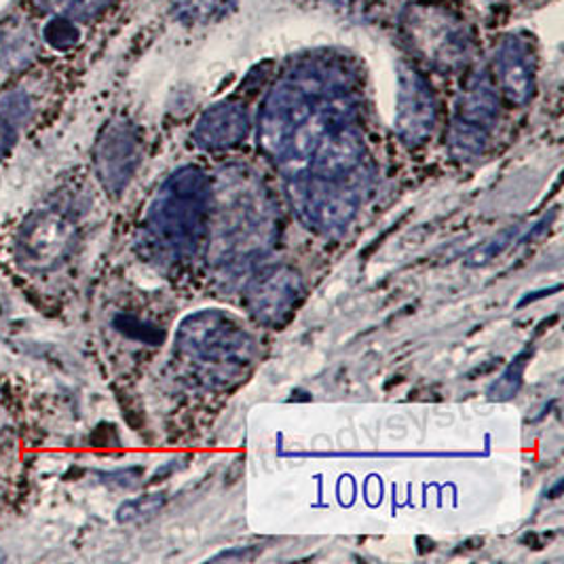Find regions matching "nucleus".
Instances as JSON below:
<instances>
[{
    "label": "nucleus",
    "instance_id": "nucleus-1",
    "mask_svg": "<svg viewBox=\"0 0 564 564\" xmlns=\"http://www.w3.org/2000/svg\"><path fill=\"white\" fill-rule=\"evenodd\" d=\"M209 188L197 167H184L161 186L149 212L154 241L174 254H188L206 231Z\"/></svg>",
    "mask_w": 564,
    "mask_h": 564
},
{
    "label": "nucleus",
    "instance_id": "nucleus-2",
    "mask_svg": "<svg viewBox=\"0 0 564 564\" xmlns=\"http://www.w3.org/2000/svg\"><path fill=\"white\" fill-rule=\"evenodd\" d=\"M178 349L186 358L204 366L239 368L252 358L254 340L231 315L202 311L182 322Z\"/></svg>",
    "mask_w": 564,
    "mask_h": 564
},
{
    "label": "nucleus",
    "instance_id": "nucleus-3",
    "mask_svg": "<svg viewBox=\"0 0 564 564\" xmlns=\"http://www.w3.org/2000/svg\"><path fill=\"white\" fill-rule=\"evenodd\" d=\"M412 47L442 70H453L471 57V32L457 13L437 2H419L404 15Z\"/></svg>",
    "mask_w": 564,
    "mask_h": 564
},
{
    "label": "nucleus",
    "instance_id": "nucleus-4",
    "mask_svg": "<svg viewBox=\"0 0 564 564\" xmlns=\"http://www.w3.org/2000/svg\"><path fill=\"white\" fill-rule=\"evenodd\" d=\"M499 119V96L492 80L485 70L471 73L462 96L457 100V112L448 131V149L455 159L471 161L482 154L488 133Z\"/></svg>",
    "mask_w": 564,
    "mask_h": 564
},
{
    "label": "nucleus",
    "instance_id": "nucleus-5",
    "mask_svg": "<svg viewBox=\"0 0 564 564\" xmlns=\"http://www.w3.org/2000/svg\"><path fill=\"white\" fill-rule=\"evenodd\" d=\"M292 206L308 225V229L336 231L349 225L358 209V193L345 188L340 180L311 176L299 180L290 193Z\"/></svg>",
    "mask_w": 564,
    "mask_h": 564
},
{
    "label": "nucleus",
    "instance_id": "nucleus-6",
    "mask_svg": "<svg viewBox=\"0 0 564 564\" xmlns=\"http://www.w3.org/2000/svg\"><path fill=\"white\" fill-rule=\"evenodd\" d=\"M436 98L432 85L412 66L402 64L398 73L395 129L406 147L425 144L436 128Z\"/></svg>",
    "mask_w": 564,
    "mask_h": 564
},
{
    "label": "nucleus",
    "instance_id": "nucleus-7",
    "mask_svg": "<svg viewBox=\"0 0 564 564\" xmlns=\"http://www.w3.org/2000/svg\"><path fill=\"white\" fill-rule=\"evenodd\" d=\"M303 299V280L290 267H273L262 271L250 283L246 294V305L260 324L280 328L292 319Z\"/></svg>",
    "mask_w": 564,
    "mask_h": 564
},
{
    "label": "nucleus",
    "instance_id": "nucleus-8",
    "mask_svg": "<svg viewBox=\"0 0 564 564\" xmlns=\"http://www.w3.org/2000/svg\"><path fill=\"white\" fill-rule=\"evenodd\" d=\"M140 154L142 147L133 126L117 121L104 129L96 147V167L108 193L119 195L128 186L140 165Z\"/></svg>",
    "mask_w": 564,
    "mask_h": 564
},
{
    "label": "nucleus",
    "instance_id": "nucleus-9",
    "mask_svg": "<svg viewBox=\"0 0 564 564\" xmlns=\"http://www.w3.org/2000/svg\"><path fill=\"white\" fill-rule=\"evenodd\" d=\"M495 64L503 96L516 106L531 102L538 75V53L533 39L522 32L508 34L497 50Z\"/></svg>",
    "mask_w": 564,
    "mask_h": 564
},
{
    "label": "nucleus",
    "instance_id": "nucleus-10",
    "mask_svg": "<svg viewBox=\"0 0 564 564\" xmlns=\"http://www.w3.org/2000/svg\"><path fill=\"white\" fill-rule=\"evenodd\" d=\"M70 241L68 223L53 212L32 214L18 237V257L30 269H50L66 254Z\"/></svg>",
    "mask_w": 564,
    "mask_h": 564
},
{
    "label": "nucleus",
    "instance_id": "nucleus-11",
    "mask_svg": "<svg viewBox=\"0 0 564 564\" xmlns=\"http://www.w3.org/2000/svg\"><path fill=\"white\" fill-rule=\"evenodd\" d=\"M364 144L354 123H343L326 131L311 151V176L324 180H345L361 163Z\"/></svg>",
    "mask_w": 564,
    "mask_h": 564
},
{
    "label": "nucleus",
    "instance_id": "nucleus-12",
    "mask_svg": "<svg viewBox=\"0 0 564 564\" xmlns=\"http://www.w3.org/2000/svg\"><path fill=\"white\" fill-rule=\"evenodd\" d=\"M250 133V117L237 102L212 106L199 119L193 138L204 151H227L237 147Z\"/></svg>",
    "mask_w": 564,
    "mask_h": 564
},
{
    "label": "nucleus",
    "instance_id": "nucleus-13",
    "mask_svg": "<svg viewBox=\"0 0 564 564\" xmlns=\"http://www.w3.org/2000/svg\"><path fill=\"white\" fill-rule=\"evenodd\" d=\"M11 398L0 386V512L22 469V425Z\"/></svg>",
    "mask_w": 564,
    "mask_h": 564
},
{
    "label": "nucleus",
    "instance_id": "nucleus-14",
    "mask_svg": "<svg viewBox=\"0 0 564 564\" xmlns=\"http://www.w3.org/2000/svg\"><path fill=\"white\" fill-rule=\"evenodd\" d=\"M36 55V32L24 18H9L0 24V66L22 70Z\"/></svg>",
    "mask_w": 564,
    "mask_h": 564
},
{
    "label": "nucleus",
    "instance_id": "nucleus-15",
    "mask_svg": "<svg viewBox=\"0 0 564 564\" xmlns=\"http://www.w3.org/2000/svg\"><path fill=\"white\" fill-rule=\"evenodd\" d=\"M533 358V349H524L522 354H518L510 361V366L497 377V381H492L488 387L487 395L495 402H508L518 395L522 381H524V372Z\"/></svg>",
    "mask_w": 564,
    "mask_h": 564
},
{
    "label": "nucleus",
    "instance_id": "nucleus-16",
    "mask_svg": "<svg viewBox=\"0 0 564 564\" xmlns=\"http://www.w3.org/2000/svg\"><path fill=\"white\" fill-rule=\"evenodd\" d=\"M232 0H178L174 13L186 24H207L229 15Z\"/></svg>",
    "mask_w": 564,
    "mask_h": 564
},
{
    "label": "nucleus",
    "instance_id": "nucleus-17",
    "mask_svg": "<svg viewBox=\"0 0 564 564\" xmlns=\"http://www.w3.org/2000/svg\"><path fill=\"white\" fill-rule=\"evenodd\" d=\"M39 11L70 20H89L106 11L112 0H32Z\"/></svg>",
    "mask_w": 564,
    "mask_h": 564
},
{
    "label": "nucleus",
    "instance_id": "nucleus-18",
    "mask_svg": "<svg viewBox=\"0 0 564 564\" xmlns=\"http://www.w3.org/2000/svg\"><path fill=\"white\" fill-rule=\"evenodd\" d=\"M165 503H167V495L165 492H151V495H142V497L129 499V501L119 506L117 522L131 524V522L149 520V518H153V516L161 512L165 508Z\"/></svg>",
    "mask_w": 564,
    "mask_h": 564
},
{
    "label": "nucleus",
    "instance_id": "nucleus-19",
    "mask_svg": "<svg viewBox=\"0 0 564 564\" xmlns=\"http://www.w3.org/2000/svg\"><path fill=\"white\" fill-rule=\"evenodd\" d=\"M80 39L75 20L70 18H62V15H53L52 22L45 26V41L52 45L57 52H68L73 50Z\"/></svg>",
    "mask_w": 564,
    "mask_h": 564
},
{
    "label": "nucleus",
    "instance_id": "nucleus-20",
    "mask_svg": "<svg viewBox=\"0 0 564 564\" xmlns=\"http://www.w3.org/2000/svg\"><path fill=\"white\" fill-rule=\"evenodd\" d=\"M516 235H518V229L510 227V229H506V231L490 237L487 243H482L480 248H476V250L467 257V267H485L490 260L501 257V254L512 246Z\"/></svg>",
    "mask_w": 564,
    "mask_h": 564
},
{
    "label": "nucleus",
    "instance_id": "nucleus-21",
    "mask_svg": "<svg viewBox=\"0 0 564 564\" xmlns=\"http://www.w3.org/2000/svg\"><path fill=\"white\" fill-rule=\"evenodd\" d=\"M15 140H18V131L13 128V123L0 115V159H4L9 154Z\"/></svg>",
    "mask_w": 564,
    "mask_h": 564
},
{
    "label": "nucleus",
    "instance_id": "nucleus-22",
    "mask_svg": "<svg viewBox=\"0 0 564 564\" xmlns=\"http://www.w3.org/2000/svg\"><path fill=\"white\" fill-rule=\"evenodd\" d=\"M330 2H338V4H349V2H354V0H330Z\"/></svg>",
    "mask_w": 564,
    "mask_h": 564
}]
</instances>
